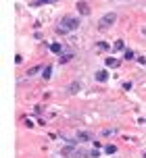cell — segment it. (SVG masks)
I'll return each mask as SVG.
<instances>
[{
	"mask_svg": "<svg viewBox=\"0 0 146 158\" xmlns=\"http://www.w3.org/2000/svg\"><path fill=\"white\" fill-rule=\"evenodd\" d=\"M79 27V19L77 17H63L61 19V27H58V33H69V31H75Z\"/></svg>",
	"mask_w": 146,
	"mask_h": 158,
	"instance_id": "6da1fadb",
	"label": "cell"
},
{
	"mask_svg": "<svg viewBox=\"0 0 146 158\" xmlns=\"http://www.w3.org/2000/svg\"><path fill=\"white\" fill-rule=\"evenodd\" d=\"M115 21H117V15H115V13H106L105 17H102V19H100V27H109V25H113Z\"/></svg>",
	"mask_w": 146,
	"mask_h": 158,
	"instance_id": "7a4b0ae2",
	"label": "cell"
},
{
	"mask_svg": "<svg viewBox=\"0 0 146 158\" xmlns=\"http://www.w3.org/2000/svg\"><path fill=\"white\" fill-rule=\"evenodd\" d=\"M73 152H75V148H73L71 143H67V146H63V150H61V156L63 158H71Z\"/></svg>",
	"mask_w": 146,
	"mask_h": 158,
	"instance_id": "3957f363",
	"label": "cell"
},
{
	"mask_svg": "<svg viewBox=\"0 0 146 158\" xmlns=\"http://www.w3.org/2000/svg\"><path fill=\"white\" fill-rule=\"evenodd\" d=\"M77 10H79L81 17H88V15H90V6L86 4V2H81V0L77 2Z\"/></svg>",
	"mask_w": 146,
	"mask_h": 158,
	"instance_id": "277c9868",
	"label": "cell"
},
{
	"mask_svg": "<svg viewBox=\"0 0 146 158\" xmlns=\"http://www.w3.org/2000/svg\"><path fill=\"white\" fill-rule=\"evenodd\" d=\"M79 89H81V83H79V81H73L71 85L67 87V94H71V96H73V94H77Z\"/></svg>",
	"mask_w": 146,
	"mask_h": 158,
	"instance_id": "5b68a950",
	"label": "cell"
},
{
	"mask_svg": "<svg viewBox=\"0 0 146 158\" xmlns=\"http://www.w3.org/2000/svg\"><path fill=\"white\" fill-rule=\"evenodd\" d=\"M106 79H109V73H106L105 69L96 71V81H106Z\"/></svg>",
	"mask_w": 146,
	"mask_h": 158,
	"instance_id": "8992f818",
	"label": "cell"
},
{
	"mask_svg": "<svg viewBox=\"0 0 146 158\" xmlns=\"http://www.w3.org/2000/svg\"><path fill=\"white\" fill-rule=\"evenodd\" d=\"M105 64H106V67H111V69H115V67H119V60L113 58V56H109V58L105 60Z\"/></svg>",
	"mask_w": 146,
	"mask_h": 158,
	"instance_id": "52a82bcc",
	"label": "cell"
},
{
	"mask_svg": "<svg viewBox=\"0 0 146 158\" xmlns=\"http://www.w3.org/2000/svg\"><path fill=\"white\" fill-rule=\"evenodd\" d=\"M77 139H79V142H88V139H92V135L86 133V131H79V133H77Z\"/></svg>",
	"mask_w": 146,
	"mask_h": 158,
	"instance_id": "ba28073f",
	"label": "cell"
},
{
	"mask_svg": "<svg viewBox=\"0 0 146 158\" xmlns=\"http://www.w3.org/2000/svg\"><path fill=\"white\" fill-rule=\"evenodd\" d=\"M42 75H44V79H46V81H48V79L52 77V67H50V64H48V67H44V71H42Z\"/></svg>",
	"mask_w": 146,
	"mask_h": 158,
	"instance_id": "9c48e42d",
	"label": "cell"
},
{
	"mask_svg": "<svg viewBox=\"0 0 146 158\" xmlns=\"http://www.w3.org/2000/svg\"><path fill=\"white\" fill-rule=\"evenodd\" d=\"M96 50H98V52H105V50H109V44H106V42H98Z\"/></svg>",
	"mask_w": 146,
	"mask_h": 158,
	"instance_id": "30bf717a",
	"label": "cell"
},
{
	"mask_svg": "<svg viewBox=\"0 0 146 158\" xmlns=\"http://www.w3.org/2000/svg\"><path fill=\"white\" fill-rule=\"evenodd\" d=\"M71 158H90V154H86V152H79V150H75Z\"/></svg>",
	"mask_w": 146,
	"mask_h": 158,
	"instance_id": "8fae6325",
	"label": "cell"
},
{
	"mask_svg": "<svg viewBox=\"0 0 146 158\" xmlns=\"http://www.w3.org/2000/svg\"><path fill=\"white\" fill-rule=\"evenodd\" d=\"M123 46H125V44H123V40H117V42H115V46H113V50H115V52H119V50H123Z\"/></svg>",
	"mask_w": 146,
	"mask_h": 158,
	"instance_id": "7c38bea8",
	"label": "cell"
},
{
	"mask_svg": "<svg viewBox=\"0 0 146 158\" xmlns=\"http://www.w3.org/2000/svg\"><path fill=\"white\" fill-rule=\"evenodd\" d=\"M50 52L58 54V52H61V44H57V42H54V44H50Z\"/></svg>",
	"mask_w": 146,
	"mask_h": 158,
	"instance_id": "4fadbf2b",
	"label": "cell"
},
{
	"mask_svg": "<svg viewBox=\"0 0 146 158\" xmlns=\"http://www.w3.org/2000/svg\"><path fill=\"white\" fill-rule=\"evenodd\" d=\"M40 71H44V69H42V64H40V67H32V69L27 71V75H36V73H40Z\"/></svg>",
	"mask_w": 146,
	"mask_h": 158,
	"instance_id": "5bb4252c",
	"label": "cell"
},
{
	"mask_svg": "<svg viewBox=\"0 0 146 158\" xmlns=\"http://www.w3.org/2000/svg\"><path fill=\"white\" fill-rule=\"evenodd\" d=\"M105 152H106V154H115V152H117V148H115V146H106Z\"/></svg>",
	"mask_w": 146,
	"mask_h": 158,
	"instance_id": "9a60e30c",
	"label": "cell"
},
{
	"mask_svg": "<svg viewBox=\"0 0 146 158\" xmlns=\"http://www.w3.org/2000/svg\"><path fill=\"white\" fill-rule=\"evenodd\" d=\"M71 60V54H65V56H61V63L65 64V63H69Z\"/></svg>",
	"mask_w": 146,
	"mask_h": 158,
	"instance_id": "2e32d148",
	"label": "cell"
},
{
	"mask_svg": "<svg viewBox=\"0 0 146 158\" xmlns=\"http://www.w3.org/2000/svg\"><path fill=\"white\" fill-rule=\"evenodd\" d=\"M125 58H127V60H131V58H136V54H134L131 50H127V52H125Z\"/></svg>",
	"mask_w": 146,
	"mask_h": 158,
	"instance_id": "e0dca14e",
	"label": "cell"
},
{
	"mask_svg": "<svg viewBox=\"0 0 146 158\" xmlns=\"http://www.w3.org/2000/svg\"><path fill=\"white\" fill-rule=\"evenodd\" d=\"M38 2H42V4H54L57 0H38Z\"/></svg>",
	"mask_w": 146,
	"mask_h": 158,
	"instance_id": "ac0fdd59",
	"label": "cell"
},
{
	"mask_svg": "<svg viewBox=\"0 0 146 158\" xmlns=\"http://www.w3.org/2000/svg\"><path fill=\"white\" fill-rule=\"evenodd\" d=\"M142 33H144V35H146V27H142Z\"/></svg>",
	"mask_w": 146,
	"mask_h": 158,
	"instance_id": "d6986e66",
	"label": "cell"
},
{
	"mask_svg": "<svg viewBox=\"0 0 146 158\" xmlns=\"http://www.w3.org/2000/svg\"><path fill=\"white\" fill-rule=\"evenodd\" d=\"M121 2H130V0H121Z\"/></svg>",
	"mask_w": 146,
	"mask_h": 158,
	"instance_id": "ffe728a7",
	"label": "cell"
}]
</instances>
